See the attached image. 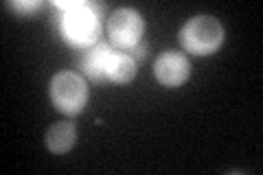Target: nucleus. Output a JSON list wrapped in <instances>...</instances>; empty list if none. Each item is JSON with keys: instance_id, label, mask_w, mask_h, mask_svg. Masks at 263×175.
<instances>
[{"instance_id": "obj_8", "label": "nucleus", "mask_w": 263, "mask_h": 175, "mask_svg": "<svg viewBox=\"0 0 263 175\" xmlns=\"http://www.w3.org/2000/svg\"><path fill=\"white\" fill-rule=\"evenodd\" d=\"M110 57H112V51H110V46H105V44H99L95 48H90V51L84 55V70L90 74V77H101V74H105V66H108L110 62Z\"/></svg>"}, {"instance_id": "obj_6", "label": "nucleus", "mask_w": 263, "mask_h": 175, "mask_svg": "<svg viewBox=\"0 0 263 175\" xmlns=\"http://www.w3.org/2000/svg\"><path fill=\"white\" fill-rule=\"evenodd\" d=\"M75 125L68 123V121H62V123H55L51 129H48L46 134V145L51 151L55 153H64L68 151V149L72 147V143H75Z\"/></svg>"}, {"instance_id": "obj_1", "label": "nucleus", "mask_w": 263, "mask_h": 175, "mask_svg": "<svg viewBox=\"0 0 263 175\" xmlns=\"http://www.w3.org/2000/svg\"><path fill=\"white\" fill-rule=\"evenodd\" d=\"M182 44L191 53L197 55H206L213 53L224 40V27L219 24V20L211 18V15H197V18L189 20L184 24L182 33H180Z\"/></svg>"}, {"instance_id": "obj_2", "label": "nucleus", "mask_w": 263, "mask_h": 175, "mask_svg": "<svg viewBox=\"0 0 263 175\" xmlns=\"http://www.w3.org/2000/svg\"><path fill=\"white\" fill-rule=\"evenodd\" d=\"M51 96L53 103L66 114H77L84 110L86 99H88V88L86 81L75 72H60L55 74L51 83Z\"/></svg>"}, {"instance_id": "obj_3", "label": "nucleus", "mask_w": 263, "mask_h": 175, "mask_svg": "<svg viewBox=\"0 0 263 175\" xmlns=\"http://www.w3.org/2000/svg\"><path fill=\"white\" fill-rule=\"evenodd\" d=\"M62 29L72 44H92L101 31L97 11L86 3H79L75 9L64 13Z\"/></svg>"}, {"instance_id": "obj_5", "label": "nucleus", "mask_w": 263, "mask_h": 175, "mask_svg": "<svg viewBox=\"0 0 263 175\" xmlns=\"http://www.w3.org/2000/svg\"><path fill=\"white\" fill-rule=\"evenodd\" d=\"M154 70H156L158 81L164 83V86H180V83L186 81L191 66H189V60L182 53L169 51V53H162L156 60Z\"/></svg>"}, {"instance_id": "obj_4", "label": "nucleus", "mask_w": 263, "mask_h": 175, "mask_svg": "<svg viewBox=\"0 0 263 175\" xmlns=\"http://www.w3.org/2000/svg\"><path fill=\"white\" fill-rule=\"evenodd\" d=\"M108 31L119 46H136L143 35V20L132 9H119L108 22Z\"/></svg>"}, {"instance_id": "obj_7", "label": "nucleus", "mask_w": 263, "mask_h": 175, "mask_svg": "<svg viewBox=\"0 0 263 175\" xmlns=\"http://www.w3.org/2000/svg\"><path fill=\"white\" fill-rule=\"evenodd\" d=\"M134 72H136V62L129 55H123V53H112L108 66H105V74L117 83L129 81L134 77Z\"/></svg>"}, {"instance_id": "obj_9", "label": "nucleus", "mask_w": 263, "mask_h": 175, "mask_svg": "<svg viewBox=\"0 0 263 175\" xmlns=\"http://www.w3.org/2000/svg\"><path fill=\"white\" fill-rule=\"evenodd\" d=\"M15 9H20V11H31V9H35L37 3H13Z\"/></svg>"}]
</instances>
